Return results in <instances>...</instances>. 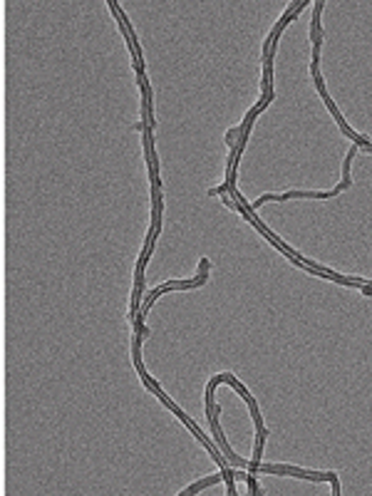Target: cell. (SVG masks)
Masks as SVG:
<instances>
[{
    "mask_svg": "<svg viewBox=\"0 0 372 496\" xmlns=\"http://www.w3.org/2000/svg\"><path fill=\"white\" fill-rule=\"evenodd\" d=\"M216 482H226V477H223V474H216V477L203 479V482H199V484H194V486H189V489L184 491V494H196V491L206 489V486H211V484H216Z\"/></svg>",
    "mask_w": 372,
    "mask_h": 496,
    "instance_id": "obj_1",
    "label": "cell"
}]
</instances>
